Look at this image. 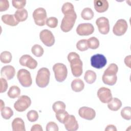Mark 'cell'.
Listing matches in <instances>:
<instances>
[{
	"label": "cell",
	"instance_id": "1",
	"mask_svg": "<svg viewBox=\"0 0 131 131\" xmlns=\"http://www.w3.org/2000/svg\"><path fill=\"white\" fill-rule=\"evenodd\" d=\"M68 59L70 63L73 75L76 77L80 76L83 72V63L79 55L76 52H70L68 55Z\"/></svg>",
	"mask_w": 131,
	"mask_h": 131
},
{
	"label": "cell",
	"instance_id": "2",
	"mask_svg": "<svg viewBox=\"0 0 131 131\" xmlns=\"http://www.w3.org/2000/svg\"><path fill=\"white\" fill-rule=\"evenodd\" d=\"M118 71V68L116 64L112 63L109 64L102 75V79L103 83L109 85H114L117 82Z\"/></svg>",
	"mask_w": 131,
	"mask_h": 131
},
{
	"label": "cell",
	"instance_id": "3",
	"mask_svg": "<svg viewBox=\"0 0 131 131\" xmlns=\"http://www.w3.org/2000/svg\"><path fill=\"white\" fill-rule=\"evenodd\" d=\"M50 72L49 70L46 68H41L37 72L36 77V83L40 88L46 87L50 81Z\"/></svg>",
	"mask_w": 131,
	"mask_h": 131
},
{
	"label": "cell",
	"instance_id": "4",
	"mask_svg": "<svg viewBox=\"0 0 131 131\" xmlns=\"http://www.w3.org/2000/svg\"><path fill=\"white\" fill-rule=\"evenodd\" d=\"M77 15L75 12L65 14L61 21L60 29L64 32H69L72 30L75 23Z\"/></svg>",
	"mask_w": 131,
	"mask_h": 131
},
{
	"label": "cell",
	"instance_id": "5",
	"mask_svg": "<svg viewBox=\"0 0 131 131\" xmlns=\"http://www.w3.org/2000/svg\"><path fill=\"white\" fill-rule=\"evenodd\" d=\"M56 80L59 82L63 81L67 78L68 70L67 67L62 63H56L53 67Z\"/></svg>",
	"mask_w": 131,
	"mask_h": 131
},
{
	"label": "cell",
	"instance_id": "6",
	"mask_svg": "<svg viewBox=\"0 0 131 131\" xmlns=\"http://www.w3.org/2000/svg\"><path fill=\"white\" fill-rule=\"evenodd\" d=\"M17 78L20 84L24 87H29L32 83L31 74L26 69H20L17 72Z\"/></svg>",
	"mask_w": 131,
	"mask_h": 131
},
{
	"label": "cell",
	"instance_id": "7",
	"mask_svg": "<svg viewBox=\"0 0 131 131\" xmlns=\"http://www.w3.org/2000/svg\"><path fill=\"white\" fill-rule=\"evenodd\" d=\"M31 100L27 95H22L19 97L17 100L14 104V108L19 112H23L26 110L31 105Z\"/></svg>",
	"mask_w": 131,
	"mask_h": 131
},
{
	"label": "cell",
	"instance_id": "8",
	"mask_svg": "<svg viewBox=\"0 0 131 131\" xmlns=\"http://www.w3.org/2000/svg\"><path fill=\"white\" fill-rule=\"evenodd\" d=\"M47 12L43 8H38L33 12V17L36 25L43 26L46 24Z\"/></svg>",
	"mask_w": 131,
	"mask_h": 131
},
{
	"label": "cell",
	"instance_id": "9",
	"mask_svg": "<svg viewBox=\"0 0 131 131\" xmlns=\"http://www.w3.org/2000/svg\"><path fill=\"white\" fill-rule=\"evenodd\" d=\"M39 38L42 43L47 47H51L55 43V38L52 32L49 30H42L39 34Z\"/></svg>",
	"mask_w": 131,
	"mask_h": 131
},
{
	"label": "cell",
	"instance_id": "10",
	"mask_svg": "<svg viewBox=\"0 0 131 131\" xmlns=\"http://www.w3.org/2000/svg\"><path fill=\"white\" fill-rule=\"evenodd\" d=\"M127 28V21L124 19H120L117 21L114 26L113 32L116 36H122L125 33Z\"/></svg>",
	"mask_w": 131,
	"mask_h": 131
},
{
	"label": "cell",
	"instance_id": "11",
	"mask_svg": "<svg viewBox=\"0 0 131 131\" xmlns=\"http://www.w3.org/2000/svg\"><path fill=\"white\" fill-rule=\"evenodd\" d=\"M106 57L102 54H97L93 55L91 58V66L96 69H101L106 64Z\"/></svg>",
	"mask_w": 131,
	"mask_h": 131
},
{
	"label": "cell",
	"instance_id": "12",
	"mask_svg": "<svg viewBox=\"0 0 131 131\" xmlns=\"http://www.w3.org/2000/svg\"><path fill=\"white\" fill-rule=\"evenodd\" d=\"M94 31V26L90 23L80 24L76 28L77 33L80 36H88Z\"/></svg>",
	"mask_w": 131,
	"mask_h": 131
},
{
	"label": "cell",
	"instance_id": "13",
	"mask_svg": "<svg viewBox=\"0 0 131 131\" xmlns=\"http://www.w3.org/2000/svg\"><path fill=\"white\" fill-rule=\"evenodd\" d=\"M96 24L101 34H107L110 31V23L108 19L105 17H100L96 20Z\"/></svg>",
	"mask_w": 131,
	"mask_h": 131
},
{
	"label": "cell",
	"instance_id": "14",
	"mask_svg": "<svg viewBox=\"0 0 131 131\" xmlns=\"http://www.w3.org/2000/svg\"><path fill=\"white\" fill-rule=\"evenodd\" d=\"M97 96L103 103H108L113 98L110 89L105 87L100 88L97 91Z\"/></svg>",
	"mask_w": 131,
	"mask_h": 131
},
{
	"label": "cell",
	"instance_id": "15",
	"mask_svg": "<svg viewBox=\"0 0 131 131\" xmlns=\"http://www.w3.org/2000/svg\"><path fill=\"white\" fill-rule=\"evenodd\" d=\"M21 66L27 67L30 69H34L37 66V62L30 55L25 54L23 55L19 60Z\"/></svg>",
	"mask_w": 131,
	"mask_h": 131
},
{
	"label": "cell",
	"instance_id": "16",
	"mask_svg": "<svg viewBox=\"0 0 131 131\" xmlns=\"http://www.w3.org/2000/svg\"><path fill=\"white\" fill-rule=\"evenodd\" d=\"M78 114L80 117L88 120H92L96 116V112L94 109L91 107L83 106L78 111Z\"/></svg>",
	"mask_w": 131,
	"mask_h": 131
},
{
	"label": "cell",
	"instance_id": "17",
	"mask_svg": "<svg viewBox=\"0 0 131 131\" xmlns=\"http://www.w3.org/2000/svg\"><path fill=\"white\" fill-rule=\"evenodd\" d=\"M65 128L68 131H75L78 129L79 125L74 116L69 115L64 123Z\"/></svg>",
	"mask_w": 131,
	"mask_h": 131
},
{
	"label": "cell",
	"instance_id": "18",
	"mask_svg": "<svg viewBox=\"0 0 131 131\" xmlns=\"http://www.w3.org/2000/svg\"><path fill=\"white\" fill-rule=\"evenodd\" d=\"M15 74L14 68L11 65H7L3 67L1 70V75L2 78L7 80H11Z\"/></svg>",
	"mask_w": 131,
	"mask_h": 131
},
{
	"label": "cell",
	"instance_id": "19",
	"mask_svg": "<svg viewBox=\"0 0 131 131\" xmlns=\"http://www.w3.org/2000/svg\"><path fill=\"white\" fill-rule=\"evenodd\" d=\"M94 5L95 10L99 13L105 12L108 8V3L106 0H95Z\"/></svg>",
	"mask_w": 131,
	"mask_h": 131
},
{
	"label": "cell",
	"instance_id": "20",
	"mask_svg": "<svg viewBox=\"0 0 131 131\" xmlns=\"http://www.w3.org/2000/svg\"><path fill=\"white\" fill-rule=\"evenodd\" d=\"M12 128L13 131H25V125L23 120L19 117L15 118L12 121Z\"/></svg>",
	"mask_w": 131,
	"mask_h": 131
},
{
	"label": "cell",
	"instance_id": "21",
	"mask_svg": "<svg viewBox=\"0 0 131 131\" xmlns=\"http://www.w3.org/2000/svg\"><path fill=\"white\" fill-rule=\"evenodd\" d=\"M1 19L4 24L11 26H17L19 23L16 19L14 15L12 14L3 15Z\"/></svg>",
	"mask_w": 131,
	"mask_h": 131
},
{
	"label": "cell",
	"instance_id": "22",
	"mask_svg": "<svg viewBox=\"0 0 131 131\" xmlns=\"http://www.w3.org/2000/svg\"><path fill=\"white\" fill-rule=\"evenodd\" d=\"M14 15L17 21L19 23L24 21L27 19L28 13L27 10L23 8L16 11Z\"/></svg>",
	"mask_w": 131,
	"mask_h": 131
},
{
	"label": "cell",
	"instance_id": "23",
	"mask_svg": "<svg viewBox=\"0 0 131 131\" xmlns=\"http://www.w3.org/2000/svg\"><path fill=\"white\" fill-rule=\"evenodd\" d=\"M71 88L73 91L79 92L83 90L84 88V83L80 79H75L71 83Z\"/></svg>",
	"mask_w": 131,
	"mask_h": 131
},
{
	"label": "cell",
	"instance_id": "24",
	"mask_svg": "<svg viewBox=\"0 0 131 131\" xmlns=\"http://www.w3.org/2000/svg\"><path fill=\"white\" fill-rule=\"evenodd\" d=\"M107 103L108 108L113 111H117L122 106V102L121 100L117 98H113Z\"/></svg>",
	"mask_w": 131,
	"mask_h": 131
},
{
	"label": "cell",
	"instance_id": "25",
	"mask_svg": "<svg viewBox=\"0 0 131 131\" xmlns=\"http://www.w3.org/2000/svg\"><path fill=\"white\" fill-rule=\"evenodd\" d=\"M96 77L97 75L94 71L92 70H88L85 73L84 79L88 83L92 84L95 81Z\"/></svg>",
	"mask_w": 131,
	"mask_h": 131
},
{
	"label": "cell",
	"instance_id": "26",
	"mask_svg": "<svg viewBox=\"0 0 131 131\" xmlns=\"http://www.w3.org/2000/svg\"><path fill=\"white\" fill-rule=\"evenodd\" d=\"M8 96L12 99H14L18 97L20 94V90L16 85H12L10 88L8 92Z\"/></svg>",
	"mask_w": 131,
	"mask_h": 131
},
{
	"label": "cell",
	"instance_id": "27",
	"mask_svg": "<svg viewBox=\"0 0 131 131\" xmlns=\"http://www.w3.org/2000/svg\"><path fill=\"white\" fill-rule=\"evenodd\" d=\"M94 12L90 8H84L81 13V17L84 20H91L94 17Z\"/></svg>",
	"mask_w": 131,
	"mask_h": 131
},
{
	"label": "cell",
	"instance_id": "28",
	"mask_svg": "<svg viewBox=\"0 0 131 131\" xmlns=\"http://www.w3.org/2000/svg\"><path fill=\"white\" fill-rule=\"evenodd\" d=\"M56 113V118L57 119V120L60 122V123L64 124L66 120L68 118V117L69 116V114L68 113L64 110H61L59 111H58Z\"/></svg>",
	"mask_w": 131,
	"mask_h": 131
},
{
	"label": "cell",
	"instance_id": "29",
	"mask_svg": "<svg viewBox=\"0 0 131 131\" xmlns=\"http://www.w3.org/2000/svg\"><path fill=\"white\" fill-rule=\"evenodd\" d=\"M87 43L89 48L91 49H96L99 46V41L95 37H92L87 40Z\"/></svg>",
	"mask_w": 131,
	"mask_h": 131
},
{
	"label": "cell",
	"instance_id": "30",
	"mask_svg": "<svg viewBox=\"0 0 131 131\" xmlns=\"http://www.w3.org/2000/svg\"><path fill=\"white\" fill-rule=\"evenodd\" d=\"M11 53L9 51H3L1 53L0 60L1 61L4 63H10L12 60Z\"/></svg>",
	"mask_w": 131,
	"mask_h": 131
},
{
	"label": "cell",
	"instance_id": "31",
	"mask_svg": "<svg viewBox=\"0 0 131 131\" xmlns=\"http://www.w3.org/2000/svg\"><path fill=\"white\" fill-rule=\"evenodd\" d=\"M61 11L64 15L72 13L75 12L74 7L72 3L70 2H67L64 3L62 5L61 8Z\"/></svg>",
	"mask_w": 131,
	"mask_h": 131
},
{
	"label": "cell",
	"instance_id": "32",
	"mask_svg": "<svg viewBox=\"0 0 131 131\" xmlns=\"http://www.w3.org/2000/svg\"><path fill=\"white\" fill-rule=\"evenodd\" d=\"M2 117L6 119H9L13 115V111L10 107H4L1 110Z\"/></svg>",
	"mask_w": 131,
	"mask_h": 131
},
{
	"label": "cell",
	"instance_id": "33",
	"mask_svg": "<svg viewBox=\"0 0 131 131\" xmlns=\"http://www.w3.org/2000/svg\"><path fill=\"white\" fill-rule=\"evenodd\" d=\"M31 52L35 56L41 57L44 53V50L41 46L38 44H35L32 46Z\"/></svg>",
	"mask_w": 131,
	"mask_h": 131
},
{
	"label": "cell",
	"instance_id": "34",
	"mask_svg": "<svg viewBox=\"0 0 131 131\" xmlns=\"http://www.w3.org/2000/svg\"><path fill=\"white\" fill-rule=\"evenodd\" d=\"M121 117L125 120H129L131 119V108L130 106H126L121 111Z\"/></svg>",
	"mask_w": 131,
	"mask_h": 131
},
{
	"label": "cell",
	"instance_id": "35",
	"mask_svg": "<svg viewBox=\"0 0 131 131\" xmlns=\"http://www.w3.org/2000/svg\"><path fill=\"white\" fill-rule=\"evenodd\" d=\"M76 48L80 51H84L88 49L87 40L85 39L79 40L76 43Z\"/></svg>",
	"mask_w": 131,
	"mask_h": 131
},
{
	"label": "cell",
	"instance_id": "36",
	"mask_svg": "<svg viewBox=\"0 0 131 131\" xmlns=\"http://www.w3.org/2000/svg\"><path fill=\"white\" fill-rule=\"evenodd\" d=\"M66 106L65 103L61 101L55 102L52 105V108L55 113L61 110H64L66 109Z\"/></svg>",
	"mask_w": 131,
	"mask_h": 131
},
{
	"label": "cell",
	"instance_id": "37",
	"mask_svg": "<svg viewBox=\"0 0 131 131\" xmlns=\"http://www.w3.org/2000/svg\"><path fill=\"white\" fill-rule=\"evenodd\" d=\"M28 120L30 122H35L38 118V114L35 110H30L27 114Z\"/></svg>",
	"mask_w": 131,
	"mask_h": 131
},
{
	"label": "cell",
	"instance_id": "38",
	"mask_svg": "<svg viewBox=\"0 0 131 131\" xmlns=\"http://www.w3.org/2000/svg\"><path fill=\"white\" fill-rule=\"evenodd\" d=\"M47 25L51 28H55L57 26L58 19L55 17H50L46 20Z\"/></svg>",
	"mask_w": 131,
	"mask_h": 131
},
{
	"label": "cell",
	"instance_id": "39",
	"mask_svg": "<svg viewBox=\"0 0 131 131\" xmlns=\"http://www.w3.org/2000/svg\"><path fill=\"white\" fill-rule=\"evenodd\" d=\"M12 4L13 7L18 10L23 9L26 4V0L22 1H15L13 0L12 1Z\"/></svg>",
	"mask_w": 131,
	"mask_h": 131
},
{
	"label": "cell",
	"instance_id": "40",
	"mask_svg": "<svg viewBox=\"0 0 131 131\" xmlns=\"http://www.w3.org/2000/svg\"><path fill=\"white\" fill-rule=\"evenodd\" d=\"M58 129L59 128L57 124L54 122H49L46 125L47 131H58Z\"/></svg>",
	"mask_w": 131,
	"mask_h": 131
},
{
	"label": "cell",
	"instance_id": "41",
	"mask_svg": "<svg viewBox=\"0 0 131 131\" xmlns=\"http://www.w3.org/2000/svg\"><path fill=\"white\" fill-rule=\"evenodd\" d=\"M0 81H1L0 92L2 93L6 91L8 88V83L6 79L4 78H1L0 79Z\"/></svg>",
	"mask_w": 131,
	"mask_h": 131
},
{
	"label": "cell",
	"instance_id": "42",
	"mask_svg": "<svg viewBox=\"0 0 131 131\" xmlns=\"http://www.w3.org/2000/svg\"><path fill=\"white\" fill-rule=\"evenodd\" d=\"M9 7V3L7 0L0 1V11H4L7 10Z\"/></svg>",
	"mask_w": 131,
	"mask_h": 131
},
{
	"label": "cell",
	"instance_id": "43",
	"mask_svg": "<svg viewBox=\"0 0 131 131\" xmlns=\"http://www.w3.org/2000/svg\"><path fill=\"white\" fill-rule=\"evenodd\" d=\"M43 129L42 126L38 124H35L33 125L31 129V131H42Z\"/></svg>",
	"mask_w": 131,
	"mask_h": 131
},
{
	"label": "cell",
	"instance_id": "44",
	"mask_svg": "<svg viewBox=\"0 0 131 131\" xmlns=\"http://www.w3.org/2000/svg\"><path fill=\"white\" fill-rule=\"evenodd\" d=\"M116 126L113 124H109L106 126L105 128V131H117Z\"/></svg>",
	"mask_w": 131,
	"mask_h": 131
},
{
	"label": "cell",
	"instance_id": "45",
	"mask_svg": "<svg viewBox=\"0 0 131 131\" xmlns=\"http://www.w3.org/2000/svg\"><path fill=\"white\" fill-rule=\"evenodd\" d=\"M130 60H131V56L128 55L126 57H125L124 59V63L126 64V66H127L129 68H130Z\"/></svg>",
	"mask_w": 131,
	"mask_h": 131
},
{
	"label": "cell",
	"instance_id": "46",
	"mask_svg": "<svg viewBox=\"0 0 131 131\" xmlns=\"http://www.w3.org/2000/svg\"><path fill=\"white\" fill-rule=\"evenodd\" d=\"M5 107V103L2 100H1V110Z\"/></svg>",
	"mask_w": 131,
	"mask_h": 131
}]
</instances>
